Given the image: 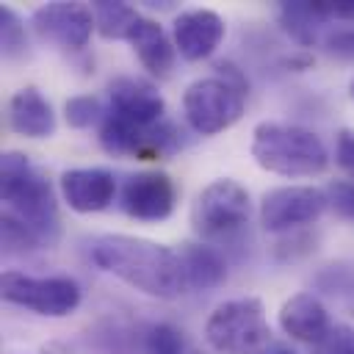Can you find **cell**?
Masks as SVG:
<instances>
[{
	"label": "cell",
	"mask_w": 354,
	"mask_h": 354,
	"mask_svg": "<svg viewBox=\"0 0 354 354\" xmlns=\"http://www.w3.org/2000/svg\"><path fill=\"white\" fill-rule=\"evenodd\" d=\"M351 97H354V80H351Z\"/></svg>",
	"instance_id": "cell-30"
},
{
	"label": "cell",
	"mask_w": 354,
	"mask_h": 354,
	"mask_svg": "<svg viewBox=\"0 0 354 354\" xmlns=\"http://www.w3.org/2000/svg\"><path fill=\"white\" fill-rule=\"evenodd\" d=\"M326 196H329V207L346 218L354 221V180H335L326 185Z\"/></svg>",
	"instance_id": "cell-26"
},
{
	"label": "cell",
	"mask_w": 354,
	"mask_h": 354,
	"mask_svg": "<svg viewBox=\"0 0 354 354\" xmlns=\"http://www.w3.org/2000/svg\"><path fill=\"white\" fill-rule=\"evenodd\" d=\"M100 144L108 155L116 158L163 160L183 147V133L166 119L152 127H136L105 113L100 122Z\"/></svg>",
	"instance_id": "cell-8"
},
{
	"label": "cell",
	"mask_w": 354,
	"mask_h": 354,
	"mask_svg": "<svg viewBox=\"0 0 354 354\" xmlns=\"http://www.w3.org/2000/svg\"><path fill=\"white\" fill-rule=\"evenodd\" d=\"M324 50L335 58L354 61V28H335L324 36Z\"/></svg>",
	"instance_id": "cell-27"
},
{
	"label": "cell",
	"mask_w": 354,
	"mask_h": 354,
	"mask_svg": "<svg viewBox=\"0 0 354 354\" xmlns=\"http://www.w3.org/2000/svg\"><path fill=\"white\" fill-rule=\"evenodd\" d=\"M102 116H105V111H102V105H100V100H97L94 94L69 97L66 105H64V119H66V124H69V127H77V130L94 124V122L102 119Z\"/></svg>",
	"instance_id": "cell-24"
},
{
	"label": "cell",
	"mask_w": 354,
	"mask_h": 354,
	"mask_svg": "<svg viewBox=\"0 0 354 354\" xmlns=\"http://www.w3.org/2000/svg\"><path fill=\"white\" fill-rule=\"evenodd\" d=\"M313 6L324 22H354V0H313Z\"/></svg>",
	"instance_id": "cell-28"
},
{
	"label": "cell",
	"mask_w": 354,
	"mask_h": 354,
	"mask_svg": "<svg viewBox=\"0 0 354 354\" xmlns=\"http://www.w3.org/2000/svg\"><path fill=\"white\" fill-rule=\"evenodd\" d=\"M0 296L8 304L33 310L36 315L64 318L80 304V285L69 277H30L22 271H6L0 277Z\"/></svg>",
	"instance_id": "cell-7"
},
{
	"label": "cell",
	"mask_w": 354,
	"mask_h": 354,
	"mask_svg": "<svg viewBox=\"0 0 354 354\" xmlns=\"http://www.w3.org/2000/svg\"><path fill=\"white\" fill-rule=\"evenodd\" d=\"M91 11H94V25H97V33L102 39H124L130 36L133 25L138 22V11L127 3H111V0H97L91 3Z\"/></svg>",
	"instance_id": "cell-20"
},
{
	"label": "cell",
	"mask_w": 354,
	"mask_h": 354,
	"mask_svg": "<svg viewBox=\"0 0 354 354\" xmlns=\"http://www.w3.org/2000/svg\"><path fill=\"white\" fill-rule=\"evenodd\" d=\"M0 53L6 61H17L28 53V33L14 8L0 6Z\"/></svg>",
	"instance_id": "cell-21"
},
{
	"label": "cell",
	"mask_w": 354,
	"mask_h": 354,
	"mask_svg": "<svg viewBox=\"0 0 354 354\" xmlns=\"http://www.w3.org/2000/svg\"><path fill=\"white\" fill-rule=\"evenodd\" d=\"M0 194L3 213L30 227L44 246L58 238V199L53 185L30 166L28 155L6 152L0 160Z\"/></svg>",
	"instance_id": "cell-2"
},
{
	"label": "cell",
	"mask_w": 354,
	"mask_h": 354,
	"mask_svg": "<svg viewBox=\"0 0 354 354\" xmlns=\"http://www.w3.org/2000/svg\"><path fill=\"white\" fill-rule=\"evenodd\" d=\"M249 191L241 183L221 177L196 194L191 207V227L199 238H221L241 230L249 221Z\"/></svg>",
	"instance_id": "cell-6"
},
{
	"label": "cell",
	"mask_w": 354,
	"mask_h": 354,
	"mask_svg": "<svg viewBox=\"0 0 354 354\" xmlns=\"http://www.w3.org/2000/svg\"><path fill=\"white\" fill-rule=\"evenodd\" d=\"M329 313L313 293H296L279 307V329L299 343L315 346L329 332Z\"/></svg>",
	"instance_id": "cell-15"
},
{
	"label": "cell",
	"mask_w": 354,
	"mask_h": 354,
	"mask_svg": "<svg viewBox=\"0 0 354 354\" xmlns=\"http://www.w3.org/2000/svg\"><path fill=\"white\" fill-rule=\"evenodd\" d=\"M313 354H354V329L346 324H332L329 332L313 346Z\"/></svg>",
	"instance_id": "cell-25"
},
{
	"label": "cell",
	"mask_w": 354,
	"mask_h": 354,
	"mask_svg": "<svg viewBox=\"0 0 354 354\" xmlns=\"http://www.w3.org/2000/svg\"><path fill=\"white\" fill-rule=\"evenodd\" d=\"M147 354H191L185 335L171 324H155L144 340Z\"/></svg>",
	"instance_id": "cell-23"
},
{
	"label": "cell",
	"mask_w": 354,
	"mask_h": 354,
	"mask_svg": "<svg viewBox=\"0 0 354 354\" xmlns=\"http://www.w3.org/2000/svg\"><path fill=\"white\" fill-rule=\"evenodd\" d=\"M329 207V196L313 185H282L263 194L260 224L268 232H290L296 227L313 224Z\"/></svg>",
	"instance_id": "cell-9"
},
{
	"label": "cell",
	"mask_w": 354,
	"mask_h": 354,
	"mask_svg": "<svg viewBox=\"0 0 354 354\" xmlns=\"http://www.w3.org/2000/svg\"><path fill=\"white\" fill-rule=\"evenodd\" d=\"M97 268L113 274L130 288L152 299H177L188 290V277L180 252L136 235H100L88 246Z\"/></svg>",
	"instance_id": "cell-1"
},
{
	"label": "cell",
	"mask_w": 354,
	"mask_h": 354,
	"mask_svg": "<svg viewBox=\"0 0 354 354\" xmlns=\"http://www.w3.org/2000/svg\"><path fill=\"white\" fill-rule=\"evenodd\" d=\"M8 127L25 138H50L55 133L53 105L36 86H25L8 100Z\"/></svg>",
	"instance_id": "cell-16"
},
{
	"label": "cell",
	"mask_w": 354,
	"mask_h": 354,
	"mask_svg": "<svg viewBox=\"0 0 354 354\" xmlns=\"http://www.w3.org/2000/svg\"><path fill=\"white\" fill-rule=\"evenodd\" d=\"M180 257L185 266L188 288L207 290V288H218L227 279V263L221 252H216L207 243H183Z\"/></svg>",
	"instance_id": "cell-18"
},
{
	"label": "cell",
	"mask_w": 354,
	"mask_h": 354,
	"mask_svg": "<svg viewBox=\"0 0 354 354\" xmlns=\"http://www.w3.org/2000/svg\"><path fill=\"white\" fill-rule=\"evenodd\" d=\"M33 30L44 39L58 44L61 50H83L91 39L94 11L86 3H47L33 11Z\"/></svg>",
	"instance_id": "cell-10"
},
{
	"label": "cell",
	"mask_w": 354,
	"mask_h": 354,
	"mask_svg": "<svg viewBox=\"0 0 354 354\" xmlns=\"http://www.w3.org/2000/svg\"><path fill=\"white\" fill-rule=\"evenodd\" d=\"M127 44L133 47V53L138 55L141 66L152 75V77H169L174 69V41L166 36V30L149 19V17H138V22L133 25Z\"/></svg>",
	"instance_id": "cell-17"
},
{
	"label": "cell",
	"mask_w": 354,
	"mask_h": 354,
	"mask_svg": "<svg viewBox=\"0 0 354 354\" xmlns=\"http://www.w3.org/2000/svg\"><path fill=\"white\" fill-rule=\"evenodd\" d=\"M252 158L260 169L282 177H315L329 166L324 141L313 130L288 122L254 124Z\"/></svg>",
	"instance_id": "cell-3"
},
{
	"label": "cell",
	"mask_w": 354,
	"mask_h": 354,
	"mask_svg": "<svg viewBox=\"0 0 354 354\" xmlns=\"http://www.w3.org/2000/svg\"><path fill=\"white\" fill-rule=\"evenodd\" d=\"M335 163L354 180V133H351V130H340V133H337Z\"/></svg>",
	"instance_id": "cell-29"
},
{
	"label": "cell",
	"mask_w": 354,
	"mask_h": 354,
	"mask_svg": "<svg viewBox=\"0 0 354 354\" xmlns=\"http://www.w3.org/2000/svg\"><path fill=\"white\" fill-rule=\"evenodd\" d=\"M279 354H290V351H279Z\"/></svg>",
	"instance_id": "cell-31"
},
{
	"label": "cell",
	"mask_w": 354,
	"mask_h": 354,
	"mask_svg": "<svg viewBox=\"0 0 354 354\" xmlns=\"http://www.w3.org/2000/svg\"><path fill=\"white\" fill-rule=\"evenodd\" d=\"M224 19L210 8H191L174 17L171 22V41L174 50L185 61H205L216 53L224 39Z\"/></svg>",
	"instance_id": "cell-13"
},
{
	"label": "cell",
	"mask_w": 354,
	"mask_h": 354,
	"mask_svg": "<svg viewBox=\"0 0 354 354\" xmlns=\"http://www.w3.org/2000/svg\"><path fill=\"white\" fill-rule=\"evenodd\" d=\"M177 205V185L166 171H138L122 188V210L138 221H163Z\"/></svg>",
	"instance_id": "cell-11"
},
{
	"label": "cell",
	"mask_w": 354,
	"mask_h": 354,
	"mask_svg": "<svg viewBox=\"0 0 354 354\" xmlns=\"http://www.w3.org/2000/svg\"><path fill=\"white\" fill-rule=\"evenodd\" d=\"M108 97L111 105L105 113L136 124V127H152L158 122H163L166 113V102L158 94V88L141 77H116L108 86Z\"/></svg>",
	"instance_id": "cell-12"
},
{
	"label": "cell",
	"mask_w": 354,
	"mask_h": 354,
	"mask_svg": "<svg viewBox=\"0 0 354 354\" xmlns=\"http://www.w3.org/2000/svg\"><path fill=\"white\" fill-rule=\"evenodd\" d=\"M0 235H3V252L6 254H25V252H33V249L44 246L41 238L30 227H25L22 221H17L8 213L0 216Z\"/></svg>",
	"instance_id": "cell-22"
},
{
	"label": "cell",
	"mask_w": 354,
	"mask_h": 354,
	"mask_svg": "<svg viewBox=\"0 0 354 354\" xmlns=\"http://www.w3.org/2000/svg\"><path fill=\"white\" fill-rule=\"evenodd\" d=\"M205 340L218 354H263L271 343L263 301L243 296L218 304L205 324Z\"/></svg>",
	"instance_id": "cell-5"
},
{
	"label": "cell",
	"mask_w": 354,
	"mask_h": 354,
	"mask_svg": "<svg viewBox=\"0 0 354 354\" xmlns=\"http://www.w3.org/2000/svg\"><path fill=\"white\" fill-rule=\"evenodd\" d=\"M64 202L75 213H100L116 196V180L108 169H66L58 180Z\"/></svg>",
	"instance_id": "cell-14"
},
{
	"label": "cell",
	"mask_w": 354,
	"mask_h": 354,
	"mask_svg": "<svg viewBox=\"0 0 354 354\" xmlns=\"http://www.w3.org/2000/svg\"><path fill=\"white\" fill-rule=\"evenodd\" d=\"M246 77L230 61L216 66V75L194 80L183 94V113L199 136H216L232 127L246 108Z\"/></svg>",
	"instance_id": "cell-4"
},
{
	"label": "cell",
	"mask_w": 354,
	"mask_h": 354,
	"mask_svg": "<svg viewBox=\"0 0 354 354\" xmlns=\"http://www.w3.org/2000/svg\"><path fill=\"white\" fill-rule=\"evenodd\" d=\"M279 22H282L285 33L290 39H296L299 44H304V47L315 44L318 28L324 25V19L315 11L313 0L310 3H304V0H299V3H282L279 6Z\"/></svg>",
	"instance_id": "cell-19"
}]
</instances>
